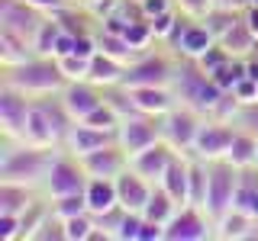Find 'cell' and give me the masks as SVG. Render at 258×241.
<instances>
[{
	"label": "cell",
	"instance_id": "obj_1",
	"mask_svg": "<svg viewBox=\"0 0 258 241\" xmlns=\"http://www.w3.org/2000/svg\"><path fill=\"white\" fill-rule=\"evenodd\" d=\"M61 148H42L32 142H13L4 139V155H0V180H16L29 187H45V177L52 171L55 158Z\"/></svg>",
	"mask_w": 258,
	"mask_h": 241
},
{
	"label": "cell",
	"instance_id": "obj_2",
	"mask_svg": "<svg viewBox=\"0 0 258 241\" xmlns=\"http://www.w3.org/2000/svg\"><path fill=\"white\" fill-rule=\"evenodd\" d=\"M171 90L177 96V103L204 112V116H216V109L223 106L226 93H229V90H223V87L216 84L204 68H200V61H194V58H181V61H177Z\"/></svg>",
	"mask_w": 258,
	"mask_h": 241
},
{
	"label": "cell",
	"instance_id": "obj_3",
	"mask_svg": "<svg viewBox=\"0 0 258 241\" xmlns=\"http://www.w3.org/2000/svg\"><path fill=\"white\" fill-rule=\"evenodd\" d=\"M0 84L16 87V90H23L26 96H32V100H39V96H48V93H61L64 87H68V77H64V71L58 68L55 58L36 55V58H29L23 64L4 68Z\"/></svg>",
	"mask_w": 258,
	"mask_h": 241
},
{
	"label": "cell",
	"instance_id": "obj_4",
	"mask_svg": "<svg viewBox=\"0 0 258 241\" xmlns=\"http://www.w3.org/2000/svg\"><path fill=\"white\" fill-rule=\"evenodd\" d=\"M239 180H242V167H236L229 158L210 161V183H207L204 212H207L213 222L232 209V203H236V190H239Z\"/></svg>",
	"mask_w": 258,
	"mask_h": 241
},
{
	"label": "cell",
	"instance_id": "obj_5",
	"mask_svg": "<svg viewBox=\"0 0 258 241\" xmlns=\"http://www.w3.org/2000/svg\"><path fill=\"white\" fill-rule=\"evenodd\" d=\"M204 126V112L184 106V103H174L171 109L161 116V139L171 145L174 151H194V142H197V132Z\"/></svg>",
	"mask_w": 258,
	"mask_h": 241
},
{
	"label": "cell",
	"instance_id": "obj_6",
	"mask_svg": "<svg viewBox=\"0 0 258 241\" xmlns=\"http://www.w3.org/2000/svg\"><path fill=\"white\" fill-rule=\"evenodd\" d=\"M177 64L165 52H142L136 61H129L123 84L126 87H171Z\"/></svg>",
	"mask_w": 258,
	"mask_h": 241
},
{
	"label": "cell",
	"instance_id": "obj_7",
	"mask_svg": "<svg viewBox=\"0 0 258 241\" xmlns=\"http://www.w3.org/2000/svg\"><path fill=\"white\" fill-rule=\"evenodd\" d=\"M87 180H91V177H87L81 158L61 148L58 158H55V164H52V171H48V177H45V193H48V199L64 196V193H84Z\"/></svg>",
	"mask_w": 258,
	"mask_h": 241
},
{
	"label": "cell",
	"instance_id": "obj_8",
	"mask_svg": "<svg viewBox=\"0 0 258 241\" xmlns=\"http://www.w3.org/2000/svg\"><path fill=\"white\" fill-rule=\"evenodd\" d=\"M216 238V225L200 206H181L171 215V222L165 225V241H207Z\"/></svg>",
	"mask_w": 258,
	"mask_h": 241
},
{
	"label": "cell",
	"instance_id": "obj_9",
	"mask_svg": "<svg viewBox=\"0 0 258 241\" xmlns=\"http://www.w3.org/2000/svg\"><path fill=\"white\" fill-rule=\"evenodd\" d=\"M29 106H32V96H26L23 90H16V87L0 84V132H4V139L23 142Z\"/></svg>",
	"mask_w": 258,
	"mask_h": 241
},
{
	"label": "cell",
	"instance_id": "obj_10",
	"mask_svg": "<svg viewBox=\"0 0 258 241\" xmlns=\"http://www.w3.org/2000/svg\"><path fill=\"white\" fill-rule=\"evenodd\" d=\"M161 142V116H145V112H136L119 123V145L129 158L145 151L149 145Z\"/></svg>",
	"mask_w": 258,
	"mask_h": 241
},
{
	"label": "cell",
	"instance_id": "obj_11",
	"mask_svg": "<svg viewBox=\"0 0 258 241\" xmlns=\"http://www.w3.org/2000/svg\"><path fill=\"white\" fill-rule=\"evenodd\" d=\"M232 139H236V126L226 123V119L207 116L204 126H200V132H197V142H194V155H200L207 161L226 158L229 148H232Z\"/></svg>",
	"mask_w": 258,
	"mask_h": 241
},
{
	"label": "cell",
	"instance_id": "obj_12",
	"mask_svg": "<svg viewBox=\"0 0 258 241\" xmlns=\"http://www.w3.org/2000/svg\"><path fill=\"white\" fill-rule=\"evenodd\" d=\"M45 20H48V13L36 10L29 0H0V29L20 32V36L32 39V45H36V36Z\"/></svg>",
	"mask_w": 258,
	"mask_h": 241
},
{
	"label": "cell",
	"instance_id": "obj_13",
	"mask_svg": "<svg viewBox=\"0 0 258 241\" xmlns=\"http://www.w3.org/2000/svg\"><path fill=\"white\" fill-rule=\"evenodd\" d=\"M116 142H119V129H97V126H87V123H75V129L68 132V142H64V151L84 158L91 151L116 145Z\"/></svg>",
	"mask_w": 258,
	"mask_h": 241
},
{
	"label": "cell",
	"instance_id": "obj_14",
	"mask_svg": "<svg viewBox=\"0 0 258 241\" xmlns=\"http://www.w3.org/2000/svg\"><path fill=\"white\" fill-rule=\"evenodd\" d=\"M61 103L68 106V112L78 119H84V116H91V112L103 103V87H97L94 80H68V87L61 90Z\"/></svg>",
	"mask_w": 258,
	"mask_h": 241
},
{
	"label": "cell",
	"instance_id": "obj_15",
	"mask_svg": "<svg viewBox=\"0 0 258 241\" xmlns=\"http://www.w3.org/2000/svg\"><path fill=\"white\" fill-rule=\"evenodd\" d=\"M177 151L168 145L165 139L155 142V145H149L145 151H139V155H133L129 158V167H133L136 174H142L145 180H152V183H161V177H165L168 171V164L174 161Z\"/></svg>",
	"mask_w": 258,
	"mask_h": 241
},
{
	"label": "cell",
	"instance_id": "obj_16",
	"mask_svg": "<svg viewBox=\"0 0 258 241\" xmlns=\"http://www.w3.org/2000/svg\"><path fill=\"white\" fill-rule=\"evenodd\" d=\"M81 164H84L87 177H107V180H116L119 174L129 167V155L123 151V145H107V148H97L91 155L81 158Z\"/></svg>",
	"mask_w": 258,
	"mask_h": 241
},
{
	"label": "cell",
	"instance_id": "obj_17",
	"mask_svg": "<svg viewBox=\"0 0 258 241\" xmlns=\"http://www.w3.org/2000/svg\"><path fill=\"white\" fill-rule=\"evenodd\" d=\"M152 190H155V183L145 180L142 174H136L133 167H126V171L116 177V196H119V206L129 209V212H142V209L149 206Z\"/></svg>",
	"mask_w": 258,
	"mask_h": 241
},
{
	"label": "cell",
	"instance_id": "obj_18",
	"mask_svg": "<svg viewBox=\"0 0 258 241\" xmlns=\"http://www.w3.org/2000/svg\"><path fill=\"white\" fill-rule=\"evenodd\" d=\"M23 142L42 145V148H61L58 132H55L52 119H48V112L42 109L39 100H32V106H29V119H26V135H23Z\"/></svg>",
	"mask_w": 258,
	"mask_h": 241
},
{
	"label": "cell",
	"instance_id": "obj_19",
	"mask_svg": "<svg viewBox=\"0 0 258 241\" xmlns=\"http://www.w3.org/2000/svg\"><path fill=\"white\" fill-rule=\"evenodd\" d=\"M129 96H133L136 109L145 112V116H165L177 103L171 87H129Z\"/></svg>",
	"mask_w": 258,
	"mask_h": 241
},
{
	"label": "cell",
	"instance_id": "obj_20",
	"mask_svg": "<svg viewBox=\"0 0 258 241\" xmlns=\"http://www.w3.org/2000/svg\"><path fill=\"white\" fill-rule=\"evenodd\" d=\"M226 52L232 55V58H252V55L258 52V36L252 29H248V23H245V16H239L236 23H232L229 29L223 32L220 39H216Z\"/></svg>",
	"mask_w": 258,
	"mask_h": 241
},
{
	"label": "cell",
	"instance_id": "obj_21",
	"mask_svg": "<svg viewBox=\"0 0 258 241\" xmlns=\"http://www.w3.org/2000/svg\"><path fill=\"white\" fill-rule=\"evenodd\" d=\"M36 45H32V39L20 36V32L13 29H0V64L4 68H13V64H23L29 58H36Z\"/></svg>",
	"mask_w": 258,
	"mask_h": 241
},
{
	"label": "cell",
	"instance_id": "obj_22",
	"mask_svg": "<svg viewBox=\"0 0 258 241\" xmlns=\"http://www.w3.org/2000/svg\"><path fill=\"white\" fill-rule=\"evenodd\" d=\"M36 187L29 183H16V180H0V212L23 215L26 209L36 203Z\"/></svg>",
	"mask_w": 258,
	"mask_h": 241
},
{
	"label": "cell",
	"instance_id": "obj_23",
	"mask_svg": "<svg viewBox=\"0 0 258 241\" xmlns=\"http://www.w3.org/2000/svg\"><path fill=\"white\" fill-rule=\"evenodd\" d=\"M255 222L248 212H242V209L232 206L226 215H220L213 225H216V238H223V241H245V238H252V231H255Z\"/></svg>",
	"mask_w": 258,
	"mask_h": 241
},
{
	"label": "cell",
	"instance_id": "obj_24",
	"mask_svg": "<svg viewBox=\"0 0 258 241\" xmlns=\"http://www.w3.org/2000/svg\"><path fill=\"white\" fill-rule=\"evenodd\" d=\"M126 68H129L126 61L113 58V55H107V52H97L94 58H91V74H87V80H94L97 87H113V84H123Z\"/></svg>",
	"mask_w": 258,
	"mask_h": 241
},
{
	"label": "cell",
	"instance_id": "obj_25",
	"mask_svg": "<svg viewBox=\"0 0 258 241\" xmlns=\"http://www.w3.org/2000/svg\"><path fill=\"white\" fill-rule=\"evenodd\" d=\"M84 196H87V209H91L94 215L107 212V209H113V206H119L116 180H107V177H91V180H87Z\"/></svg>",
	"mask_w": 258,
	"mask_h": 241
},
{
	"label": "cell",
	"instance_id": "obj_26",
	"mask_svg": "<svg viewBox=\"0 0 258 241\" xmlns=\"http://www.w3.org/2000/svg\"><path fill=\"white\" fill-rule=\"evenodd\" d=\"M161 187L174 196L177 206H187V155L184 151H177L174 161L168 164L165 177H161Z\"/></svg>",
	"mask_w": 258,
	"mask_h": 241
},
{
	"label": "cell",
	"instance_id": "obj_27",
	"mask_svg": "<svg viewBox=\"0 0 258 241\" xmlns=\"http://www.w3.org/2000/svg\"><path fill=\"white\" fill-rule=\"evenodd\" d=\"M177 206L174 203V196L171 193H168L165 187H161V183H155V190H152V196H149V206L142 209V215L145 219H152V222H161V225H168L171 222V215L177 212Z\"/></svg>",
	"mask_w": 258,
	"mask_h": 241
},
{
	"label": "cell",
	"instance_id": "obj_28",
	"mask_svg": "<svg viewBox=\"0 0 258 241\" xmlns=\"http://www.w3.org/2000/svg\"><path fill=\"white\" fill-rule=\"evenodd\" d=\"M226 158H229L236 167H255V161H258V135L236 129V139H232V148H229Z\"/></svg>",
	"mask_w": 258,
	"mask_h": 241
},
{
	"label": "cell",
	"instance_id": "obj_29",
	"mask_svg": "<svg viewBox=\"0 0 258 241\" xmlns=\"http://www.w3.org/2000/svg\"><path fill=\"white\" fill-rule=\"evenodd\" d=\"M32 241H68V228H64V219L55 209H48V215L42 219V225L36 228Z\"/></svg>",
	"mask_w": 258,
	"mask_h": 241
},
{
	"label": "cell",
	"instance_id": "obj_30",
	"mask_svg": "<svg viewBox=\"0 0 258 241\" xmlns=\"http://www.w3.org/2000/svg\"><path fill=\"white\" fill-rule=\"evenodd\" d=\"M48 203H52V209L61 215V219H71V215H81V212H91V209H87V196H84V193H64V196H52Z\"/></svg>",
	"mask_w": 258,
	"mask_h": 241
},
{
	"label": "cell",
	"instance_id": "obj_31",
	"mask_svg": "<svg viewBox=\"0 0 258 241\" xmlns=\"http://www.w3.org/2000/svg\"><path fill=\"white\" fill-rule=\"evenodd\" d=\"M126 212H129V209L113 206V209H107V212L94 215V219H97V228L107 235V241H119V228H123V222H126Z\"/></svg>",
	"mask_w": 258,
	"mask_h": 241
},
{
	"label": "cell",
	"instance_id": "obj_32",
	"mask_svg": "<svg viewBox=\"0 0 258 241\" xmlns=\"http://www.w3.org/2000/svg\"><path fill=\"white\" fill-rule=\"evenodd\" d=\"M61 23L55 20V16H48V20L42 23V29H39V36H36V52L39 55H48L52 58V52H55V42H58V36H61Z\"/></svg>",
	"mask_w": 258,
	"mask_h": 241
},
{
	"label": "cell",
	"instance_id": "obj_33",
	"mask_svg": "<svg viewBox=\"0 0 258 241\" xmlns=\"http://www.w3.org/2000/svg\"><path fill=\"white\" fill-rule=\"evenodd\" d=\"M64 228H68V241H87L91 231L97 228V219H94V212H81V215L64 219Z\"/></svg>",
	"mask_w": 258,
	"mask_h": 241
},
{
	"label": "cell",
	"instance_id": "obj_34",
	"mask_svg": "<svg viewBox=\"0 0 258 241\" xmlns=\"http://www.w3.org/2000/svg\"><path fill=\"white\" fill-rule=\"evenodd\" d=\"M55 61H58V68L64 71L68 80H84L87 74H91V58H81V55H75V52L61 55V58H55Z\"/></svg>",
	"mask_w": 258,
	"mask_h": 241
},
{
	"label": "cell",
	"instance_id": "obj_35",
	"mask_svg": "<svg viewBox=\"0 0 258 241\" xmlns=\"http://www.w3.org/2000/svg\"><path fill=\"white\" fill-rule=\"evenodd\" d=\"M229 123L236 126V129H242V132L258 135V100H255V103H239Z\"/></svg>",
	"mask_w": 258,
	"mask_h": 241
},
{
	"label": "cell",
	"instance_id": "obj_36",
	"mask_svg": "<svg viewBox=\"0 0 258 241\" xmlns=\"http://www.w3.org/2000/svg\"><path fill=\"white\" fill-rule=\"evenodd\" d=\"M197 61H200V68H204L207 74H216V71H220V68H226V64L232 61V55L226 52V48H223L220 42H213V45H210V48H207L204 55H200Z\"/></svg>",
	"mask_w": 258,
	"mask_h": 241
},
{
	"label": "cell",
	"instance_id": "obj_37",
	"mask_svg": "<svg viewBox=\"0 0 258 241\" xmlns=\"http://www.w3.org/2000/svg\"><path fill=\"white\" fill-rule=\"evenodd\" d=\"M239 16H242V13H236V10H220V7H213V10H210V13L204 16V23H207V29L213 32L216 39H220L223 32L229 29L236 20H239Z\"/></svg>",
	"mask_w": 258,
	"mask_h": 241
},
{
	"label": "cell",
	"instance_id": "obj_38",
	"mask_svg": "<svg viewBox=\"0 0 258 241\" xmlns=\"http://www.w3.org/2000/svg\"><path fill=\"white\" fill-rule=\"evenodd\" d=\"M177 16H181V10L171 7V10H165V13H158V16H152V20H149V26H152V32H155L158 42H165V39H168V32L174 29Z\"/></svg>",
	"mask_w": 258,
	"mask_h": 241
},
{
	"label": "cell",
	"instance_id": "obj_39",
	"mask_svg": "<svg viewBox=\"0 0 258 241\" xmlns=\"http://www.w3.org/2000/svg\"><path fill=\"white\" fill-rule=\"evenodd\" d=\"M20 235H23V222H20V215L0 212V238H4V241H20Z\"/></svg>",
	"mask_w": 258,
	"mask_h": 241
},
{
	"label": "cell",
	"instance_id": "obj_40",
	"mask_svg": "<svg viewBox=\"0 0 258 241\" xmlns=\"http://www.w3.org/2000/svg\"><path fill=\"white\" fill-rule=\"evenodd\" d=\"M174 7L181 13H187V16H197V20H204V16L213 10V0H174Z\"/></svg>",
	"mask_w": 258,
	"mask_h": 241
},
{
	"label": "cell",
	"instance_id": "obj_41",
	"mask_svg": "<svg viewBox=\"0 0 258 241\" xmlns=\"http://www.w3.org/2000/svg\"><path fill=\"white\" fill-rule=\"evenodd\" d=\"M232 96H236L239 103H255L258 100V80H252V77H242L236 87H232Z\"/></svg>",
	"mask_w": 258,
	"mask_h": 241
},
{
	"label": "cell",
	"instance_id": "obj_42",
	"mask_svg": "<svg viewBox=\"0 0 258 241\" xmlns=\"http://www.w3.org/2000/svg\"><path fill=\"white\" fill-rule=\"evenodd\" d=\"M139 228H142V212H126V222L119 228V241H139Z\"/></svg>",
	"mask_w": 258,
	"mask_h": 241
},
{
	"label": "cell",
	"instance_id": "obj_43",
	"mask_svg": "<svg viewBox=\"0 0 258 241\" xmlns=\"http://www.w3.org/2000/svg\"><path fill=\"white\" fill-rule=\"evenodd\" d=\"M36 10H42L48 16H55V13H61L64 7H71V4H78V0H29Z\"/></svg>",
	"mask_w": 258,
	"mask_h": 241
},
{
	"label": "cell",
	"instance_id": "obj_44",
	"mask_svg": "<svg viewBox=\"0 0 258 241\" xmlns=\"http://www.w3.org/2000/svg\"><path fill=\"white\" fill-rule=\"evenodd\" d=\"M139 7H142V16H145V20H152V16H158V13L171 10L174 0H142Z\"/></svg>",
	"mask_w": 258,
	"mask_h": 241
},
{
	"label": "cell",
	"instance_id": "obj_45",
	"mask_svg": "<svg viewBox=\"0 0 258 241\" xmlns=\"http://www.w3.org/2000/svg\"><path fill=\"white\" fill-rule=\"evenodd\" d=\"M213 7H220V10H236L242 13L248 7V0H213Z\"/></svg>",
	"mask_w": 258,
	"mask_h": 241
},
{
	"label": "cell",
	"instance_id": "obj_46",
	"mask_svg": "<svg viewBox=\"0 0 258 241\" xmlns=\"http://www.w3.org/2000/svg\"><path fill=\"white\" fill-rule=\"evenodd\" d=\"M242 16H245V23H248V29H252V32H255V36H258V7H255V4H248V7H245V10H242Z\"/></svg>",
	"mask_w": 258,
	"mask_h": 241
},
{
	"label": "cell",
	"instance_id": "obj_47",
	"mask_svg": "<svg viewBox=\"0 0 258 241\" xmlns=\"http://www.w3.org/2000/svg\"><path fill=\"white\" fill-rule=\"evenodd\" d=\"M248 4H255V7H258V0H248Z\"/></svg>",
	"mask_w": 258,
	"mask_h": 241
},
{
	"label": "cell",
	"instance_id": "obj_48",
	"mask_svg": "<svg viewBox=\"0 0 258 241\" xmlns=\"http://www.w3.org/2000/svg\"><path fill=\"white\" fill-rule=\"evenodd\" d=\"M255 171H258V161H255Z\"/></svg>",
	"mask_w": 258,
	"mask_h": 241
},
{
	"label": "cell",
	"instance_id": "obj_49",
	"mask_svg": "<svg viewBox=\"0 0 258 241\" xmlns=\"http://www.w3.org/2000/svg\"><path fill=\"white\" fill-rule=\"evenodd\" d=\"M136 4H142V0H136Z\"/></svg>",
	"mask_w": 258,
	"mask_h": 241
},
{
	"label": "cell",
	"instance_id": "obj_50",
	"mask_svg": "<svg viewBox=\"0 0 258 241\" xmlns=\"http://www.w3.org/2000/svg\"><path fill=\"white\" fill-rule=\"evenodd\" d=\"M81 4H84V0H81Z\"/></svg>",
	"mask_w": 258,
	"mask_h": 241
},
{
	"label": "cell",
	"instance_id": "obj_51",
	"mask_svg": "<svg viewBox=\"0 0 258 241\" xmlns=\"http://www.w3.org/2000/svg\"><path fill=\"white\" fill-rule=\"evenodd\" d=\"M84 4H87V0H84Z\"/></svg>",
	"mask_w": 258,
	"mask_h": 241
}]
</instances>
